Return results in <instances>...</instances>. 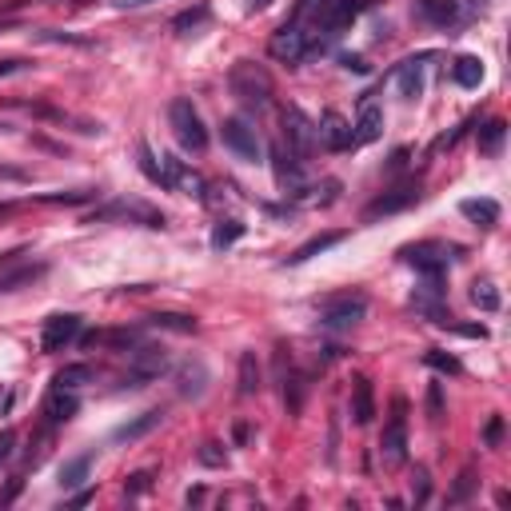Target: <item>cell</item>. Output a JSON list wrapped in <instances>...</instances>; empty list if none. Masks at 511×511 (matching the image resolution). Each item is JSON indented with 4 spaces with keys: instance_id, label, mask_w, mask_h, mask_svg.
I'll list each match as a JSON object with an SVG mask.
<instances>
[{
    "instance_id": "6da1fadb",
    "label": "cell",
    "mask_w": 511,
    "mask_h": 511,
    "mask_svg": "<svg viewBox=\"0 0 511 511\" xmlns=\"http://www.w3.org/2000/svg\"><path fill=\"white\" fill-rule=\"evenodd\" d=\"M228 88H232V96L240 100L244 108H268L272 105V76L264 72L260 64L252 61H240L232 68V76H228Z\"/></svg>"
},
{
    "instance_id": "7a4b0ae2",
    "label": "cell",
    "mask_w": 511,
    "mask_h": 511,
    "mask_svg": "<svg viewBox=\"0 0 511 511\" xmlns=\"http://www.w3.org/2000/svg\"><path fill=\"white\" fill-rule=\"evenodd\" d=\"M168 124H172V132H176V140H180L184 152L208 148V128H204L200 113H196V105L188 96H176L172 105H168Z\"/></svg>"
},
{
    "instance_id": "3957f363",
    "label": "cell",
    "mask_w": 511,
    "mask_h": 511,
    "mask_svg": "<svg viewBox=\"0 0 511 511\" xmlns=\"http://www.w3.org/2000/svg\"><path fill=\"white\" fill-rule=\"evenodd\" d=\"M168 368H172V356H168L164 348H160V344H140L132 356H128L124 383H128V388H148V383H156Z\"/></svg>"
},
{
    "instance_id": "277c9868",
    "label": "cell",
    "mask_w": 511,
    "mask_h": 511,
    "mask_svg": "<svg viewBox=\"0 0 511 511\" xmlns=\"http://www.w3.org/2000/svg\"><path fill=\"white\" fill-rule=\"evenodd\" d=\"M364 312H368V300H364L360 292H344V296H336V300H328L323 304V312H320V328L323 331H352L356 323L364 320Z\"/></svg>"
},
{
    "instance_id": "5b68a950",
    "label": "cell",
    "mask_w": 511,
    "mask_h": 511,
    "mask_svg": "<svg viewBox=\"0 0 511 511\" xmlns=\"http://www.w3.org/2000/svg\"><path fill=\"white\" fill-rule=\"evenodd\" d=\"M280 121H284V148L292 152L296 160H308L312 148H316V124H312L296 105H288L284 113H280Z\"/></svg>"
},
{
    "instance_id": "8992f818",
    "label": "cell",
    "mask_w": 511,
    "mask_h": 511,
    "mask_svg": "<svg viewBox=\"0 0 511 511\" xmlns=\"http://www.w3.org/2000/svg\"><path fill=\"white\" fill-rule=\"evenodd\" d=\"M268 53L276 56V61H284V64H300L304 56H312V53H316V48H312L308 32H304L300 24L284 21L276 32H272V40H268Z\"/></svg>"
},
{
    "instance_id": "52a82bcc",
    "label": "cell",
    "mask_w": 511,
    "mask_h": 511,
    "mask_svg": "<svg viewBox=\"0 0 511 511\" xmlns=\"http://www.w3.org/2000/svg\"><path fill=\"white\" fill-rule=\"evenodd\" d=\"M224 148L228 152H236L240 160H248V164H260L264 160V140H260V132L244 121V116H228L224 121Z\"/></svg>"
},
{
    "instance_id": "ba28073f",
    "label": "cell",
    "mask_w": 511,
    "mask_h": 511,
    "mask_svg": "<svg viewBox=\"0 0 511 511\" xmlns=\"http://www.w3.org/2000/svg\"><path fill=\"white\" fill-rule=\"evenodd\" d=\"M80 316L76 312H53V316L45 320V328H40V352H64L68 344H76L80 339Z\"/></svg>"
},
{
    "instance_id": "9c48e42d",
    "label": "cell",
    "mask_w": 511,
    "mask_h": 511,
    "mask_svg": "<svg viewBox=\"0 0 511 511\" xmlns=\"http://www.w3.org/2000/svg\"><path fill=\"white\" fill-rule=\"evenodd\" d=\"M404 399H396V415H391V423L383 428L380 436V459L388 472H396V467H404L407 459V428H404Z\"/></svg>"
},
{
    "instance_id": "30bf717a",
    "label": "cell",
    "mask_w": 511,
    "mask_h": 511,
    "mask_svg": "<svg viewBox=\"0 0 511 511\" xmlns=\"http://www.w3.org/2000/svg\"><path fill=\"white\" fill-rule=\"evenodd\" d=\"M415 21L451 32L467 21V4L464 0H415Z\"/></svg>"
},
{
    "instance_id": "8fae6325",
    "label": "cell",
    "mask_w": 511,
    "mask_h": 511,
    "mask_svg": "<svg viewBox=\"0 0 511 511\" xmlns=\"http://www.w3.org/2000/svg\"><path fill=\"white\" fill-rule=\"evenodd\" d=\"M45 272H48V264H32V260H24V252H8L0 260V292H16L24 284H37Z\"/></svg>"
},
{
    "instance_id": "7c38bea8",
    "label": "cell",
    "mask_w": 511,
    "mask_h": 511,
    "mask_svg": "<svg viewBox=\"0 0 511 511\" xmlns=\"http://www.w3.org/2000/svg\"><path fill=\"white\" fill-rule=\"evenodd\" d=\"M96 220H132V224H144V228H164V212L148 208V204H136V200H113L108 208L92 212L88 224Z\"/></svg>"
},
{
    "instance_id": "4fadbf2b",
    "label": "cell",
    "mask_w": 511,
    "mask_h": 511,
    "mask_svg": "<svg viewBox=\"0 0 511 511\" xmlns=\"http://www.w3.org/2000/svg\"><path fill=\"white\" fill-rule=\"evenodd\" d=\"M272 172H276V184L284 188V196H304V192H308V180H304V160H296L284 144L272 148Z\"/></svg>"
},
{
    "instance_id": "5bb4252c",
    "label": "cell",
    "mask_w": 511,
    "mask_h": 511,
    "mask_svg": "<svg viewBox=\"0 0 511 511\" xmlns=\"http://www.w3.org/2000/svg\"><path fill=\"white\" fill-rule=\"evenodd\" d=\"M399 260L412 264L420 276H444V272H448V248H444V244H431V240L399 248Z\"/></svg>"
},
{
    "instance_id": "9a60e30c",
    "label": "cell",
    "mask_w": 511,
    "mask_h": 511,
    "mask_svg": "<svg viewBox=\"0 0 511 511\" xmlns=\"http://www.w3.org/2000/svg\"><path fill=\"white\" fill-rule=\"evenodd\" d=\"M415 200H420V180H404V184H396L391 192L376 196V200L368 204V212H364V216H368V220H376V216H391V212L412 208Z\"/></svg>"
},
{
    "instance_id": "2e32d148",
    "label": "cell",
    "mask_w": 511,
    "mask_h": 511,
    "mask_svg": "<svg viewBox=\"0 0 511 511\" xmlns=\"http://www.w3.org/2000/svg\"><path fill=\"white\" fill-rule=\"evenodd\" d=\"M428 61H436V53H420V56H407L396 68V84H399V96L404 100H420L423 96V68Z\"/></svg>"
},
{
    "instance_id": "e0dca14e",
    "label": "cell",
    "mask_w": 511,
    "mask_h": 511,
    "mask_svg": "<svg viewBox=\"0 0 511 511\" xmlns=\"http://www.w3.org/2000/svg\"><path fill=\"white\" fill-rule=\"evenodd\" d=\"M316 140L323 144V148H331V152H348V148H356V140H352V124H348L339 113H331V108L320 116V124H316Z\"/></svg>"
},
{
    "instance_id": "ac0fdd59",
    "label": "cell",
    "mask_w": 511,
    "mask_h": 511,
    "mask_svg": "<svg viewBox=\"0 0 511 511\" xmlns=\"http://www.w3.org/2000/svg\"><path fill=\"white\" fill-rule=\"evenodd\" d=\"M380 132H383V108L376 105V96H364L360 116H356V124H352V140L372 144V140H380Z\"/></svg>"
},
{
    "instance_id": "d6986e66",
    "label": "cell",
    "mask_w": 511,
    "mask_h": 511,
    "mask_svg": "<svg viewBox=\"0 0 511 511\" xmlns=\"http://www.w3.org/2000/svg\"><path fill=\"white\" fill-rule=\"evenodd\" d=\"M160 420H164V412H160V407H152V412H140L136 420H128V423H121V428L113 431V444H136V440L152 436V431L160 428Z\"/></svg>"
},
{
    "instance_id": "ffe728a7",
    "label": "cell",
    "mask_w": 511,
    "mask_h": 511,
    "mask_svg": "<svg viewBox=\"0 0 511 511\" xmlns=\"http://www.w3.org/2000/svg\"><path fill=\"white\" fill-rule=\"evenodd\" d=\"M76 412H80V399H76V391H68V388H53V391H48V399H45L48 428H61V423H68Z\"/></svg>"
},
{
    "instance_id": "44dd1931",
    "label": "cell",
    "mask_w": 511,
    "mask_h": 511,
    "mask_svg": "<svg viewBox=\"0 0 511 511\" xmlns=\"http://www.w3.org/2000/svg\"><path fill=\"white\" fill-rule=\"evenodd\" d=\"M176 380H180V383H176V391H180L184 399H200L204 391H208V368H204L200 360H188V364H184Z\"/></svg>"
},
{
    "instance_id": "7402d4cb",
    "label": "cell",
    "mask_w": 511,
    "mask_h": 511,
    "mask_svg": "<svg viewBox=\"0 0 511 511\" xmlns=\"http://www.w3.org/2000/svg\"><path fill=\"white\" fill-rule=\"evenodd\" d=\"M376 415V396H372V380L368 376H356V388H352V420L360 423H372Z\"/></svg>"
},
{
    "instance_id": "603a6c76",
    "label": "cell",
    "mask_w": 511,
    "mask_h": 511,
    "mask_svg": "<svg viewBox=\"0 0 511 511\" xmlns=\"http://www.w3.org/2000/svg\"><path fill=\"white\" fill-rule=\"evenodd\" d=\"M88 475H92V456H72V459H64V464H61L56 483H61L64 491H76V488L88 483Z\"/></svg>"
},
{
    "instance_id": "cb8c5ba5",
    "label": "cell",
    "mask_w": 511,
    "mask_h": 511,
    "mask_svg": "<svg viewBox=\"0 0 511 511\" xmlns=\"http://www.w3.org/2000/svg\"><path fill=\"white\" fill-rule=\"evenodd\" d=\"M451 80H456L459 88H480L483 84V61L480 56H456V61H451Z\"/></svg>"
},
{
    "instance_id": "d4e9b609",
    "label": "cell",
    "mask_w": 511,
    "mask_h": 511,
    "mask_svg": "<svg viewBox=\"0 0 511 511\" xmlns=\"http://www.w3.org/2000/svg\"><path fill=\"white\" fill-rule=\"evenodd\" d=\"M339 240H344V232H323V236H312L308 244H300V248L288 256V264H308L312 256H323L328 248H336Z\"/></svg>"
},
{
    "instance_id": "484cf974",
    "label": "cell",
    "mask_w": 511,
    "mask_h": 511,
    "mask_svg": "<svg viewBox=\"0 0 511 511\" xmlns=\"http://www.w3.org/2000/svg\"><path fill=\"white\" fill-rule=\"evenodd\" d=\"M459 212L480 228H496L499 224V204L496 200H464L459 204Z\"/></svg>"
},
{
    "instance_id": "4316f807",
    "label": "cell",
    "mask_w": 511,
    "mask_h": 511,
    "mask_svg": "<svg viewBox=\"0 0 511 511\" xmlns=\"http://www.w3.org/2000/svg\"><path fill=\"white\" fill-rule=\"evenodd\" d=\"M136 152H140V172L148 176L152 184H160V188L168 192V176H164V152H160V156H156V152H152L148 144H140V148H136Z\"/></svg>"
},
{
    "instance_id": "83f0119b",
    "label": "cell",
    "mask_w": 511,
    "mask_h": 511,
    "mask_svg": "<svg viewBox=\"0 0 511 511\" xmlns=\"http://www.w3.org/2000/svg\"><path fill=\"white\" fill-rule=\"evenodd\" d=\"M280 372H284V368H280ZM304 391H308V380H304L300 372L288 368L284 372V404H288V412H292V415L304 407Z\"/></svg>"
},
{
    "instance_id": "f1b7e54d",
    "label": "cell",
    "mask_w": 511,
    "mask_h": 511,
    "mask_svg": "<svg viewBox=\"0 0 511 511\" xmlns=\"http://www.w3.org/2000/svg\"><path fill=\"white\" fill-rule=\"evenodd\" d=\"M472 304L480 312H499V304L504 300H499V288L491 284V280H475L472 284Z\"/></svg>"
},
{
    "instance_id": "f546056e",
    "label": "cell",
    "mask_w": 511,
    "mask_h": 511,
    "mask_svg": "<svg viewBox=\"0 0 511 511\" xmlns=\"http://www.w3.org/2000/svg\"><path fill=\"white\" fill-rule=\"evenodd\" d=\"M240 236H244V224H240V220H220V224L212 228V248H216V252H228L236 240H240Z\"/></svg>"
},
{
    "instance_id": "4dcf8cb0",
    "label": "cell",
    "mask_w": 511,
    "mask_h": 511,
    "mask_svg": "<svg viewBox=\"0 0 511 511\" xmlns=\"http://www.w3.org/2000/svg\"><path fill=\"white\" fill-rule=\"evenodd\" d=\"M260 391V360L256 352H244L240 356V396H256Z\"/></svg>"
},
{
    "instance_id": "1f68e13d",
    "label": "cell",
    "mask_w": 511,
    "mask_h": 511,
    "mask_svg": "<svg viewBox=\"0 0 511 511\" xmlns=\"http://www.w3.org/2000/svg\"><path fill=\"white\" fill-rule=\"evenodd\" d=\"M92 380V372L84 368V364H68V368L56 372V380H53V388H68V391H76V388H84V383Z\"/></svg>"
},
{
    "instance_id": "d6a6232c",
    "label": "cell",
    "mask_w": 511,
    "mask_h": 511,
    "mask_svg": "<svg viewBox=\"0 0 511 511\" xmlns=\"http://www.w3.org/2000/svg\"><path fill=\"white\" fill-rule=\"evenodd\" d=\"M152 328H168V331H196V316H176V312H156V316H148Z\"/></svg>"
},
{
    "instance_id": "836d02e7",
    "label": "cell",
    "mask_w": 511,
    "mask_h": 511,
    "mask_svg": "<svg viewBox=\"0 0 511 511\" xmlns=\"http://www.w3.org/2000/svg\"><path fill=\"white\" fill-rule=\"evenodd\" d=\"M423 364H428V368H436L440 376H459V372H464V364H459L451 352H440V348H431V352L423 356Z\"/></svg>"
},
{
    "instance_id": "e575fe53",
    "label": "cell",
    "mask_w": 511,
    "mask_h": 511,
    "mask_svg": "<svg viewBox=\"0 0 511 511\" xmlns=\"http://www.w3.org/2000/svg\"><path fill=\"white\" fill-rule=\"evenodd\" d=\"M504 136H507V124H504V121H488V124L480 128V148H483V152H499Z\"/></svg>"
},
{
    "instance_id": "d590c367",
    "label": "cell",
    "mask_w": 511,
    "mask_h": 511,
    "mask_svg": "<svg viewBox=\"0 0 511 511\" xmlns=\"http://www.w3.org/2000/svg\"><path fill=\"white\" fill-rule=\"evenodd\" d=\"M472 491H475V472H472V467H464V472H459V480H456V488L448 491V504H464Z\"/></svg>"
},
{
    "instance_id": "8d00e7d4",
    "label": "cell",
    "mask_w": 511,
    "mask_h": 511,
    "mask_svg": "<svg viewBox=\"0 0 511 511\" xmlns=\"http://www.w3.org/2000/svg\"><path fill=\"white\" fill-rule=\"evenodd\" d=\"M428 496H431V475H428V467H415V475H412V499H415V507L428 504Z\"/></svg>"
},
{
    "instance_id": "74e56055",
    "label": "cell",
    "mask_w": 511,
    "mask_h": 511,
    "mask_svg": "<svg viewBox=\"0 0 511 511\" xmlns=\"http://www.w3.org/2000/svg\"><path fill=\"white\" fill-rule=\"evenodd\" d=\"M92 188H80V192H53V196H37L40 204H84V200H92Z\"/></svg>"
},
{
    "instance_id": "f35d334b",
    "label": "cell",
    "mask_w": 511,
    "mask_h": 511,
    "mask_svg": "<svg viewBox=\"0 0 511 511\" xmlns=\"http://www.w3.org/2000/svg\"><path fill=\"white\" fill-rule=\"evenodd\" d=\"M196 459H200L204 467H224L228 464V456H224V448H220V444H200Z\"/></svg>"
},
{
    "instance_id": "ab89813d",
    "label": "cell",
    "mask_w": 511,
    "mask_h": 511,
    "mask_svg": "<svg viewBox=\"0 0 511 511\" xmlns=\"http://www.w3.org/2000/svg\"><path fill=\"white\" fill-rule=\"evenodd\" d=\"M200 21H208V8H192V13H184V16H176V32H180V37H188V29H196V24Z\"/></svg>"
},
{
    "instance_id": "60d3db41",
    "label": "cell",
    "mask_w": 511,
    "mask_h": 511,
    "mask_svg": "<svg viewBox=\"0 0 511 511\" xmlns=\"http://www.w3.org/2000/svg\"><path fill=\"white\" fill-rule=\"evenodd\" d=\"M428 420L431 423L444 420V391H440V383H431L428 388Z\"/></svg>"
},
{
    "instance_id": "b9f144b4",
    "label": "cell",
    "mask_w": 511,
    "mask_h": 511,
    "mask_svg": "<svg viewBox=\"0 0 511 511\" xmlns=\"http://www.w3.org/2000/svg\"><path fill=\"white\" fill-rule=\"evenodd\" d=\"M499 440H504V420H499V415H491L488 428H483V444H488V448H499Z\"/></svg>"
},
{
    "instance_id": "7bdbcfd3",
    "label": "cell",
    "mask_w": 511,
    "mask_h": 511,
    "mask_svg": "<svg viewBox=\"0 0 511 511\" xmlns=\"http://www.w3.org/2000/svg\"><path fill=\"white\" fill-rule=\"evenodd\" d=\"M40 40H53V45H88V40H80V37H68V32H56V29H45V32H37Z\"/></svg>"
},
{
    "instance_id": "ee69618b",
    "label": "cell",
    "mask_w": 511,
    "mask_h": 511,
    "mask_svg": "<svg viewBox=\"0 0 511 511\" xmlns=\"http://www.w3.org/2000/svg\"><path fill=\"white\" fill-rule=\"evenodd\" d=\"M148 483H152V472H136V475H128V496H140V491H148Z\"/></svg>"
},
{
    "instance_id": "f6af8a7d",
    "label": "cell",
    "mask_w": 511,
    "mask_h": 511,
    "mask_svg": "<svg viewBox=\"0 0 511 511\" xmlns=\"http://www.w3.org/2000/svg\"><path fill=\"white\" fill-rule=\"evenodd\" d=\"M13 451H16V431H0V464H8L13 459Z\"/></svg>"
},
{
    "instance_id": "bcb514c9",
    "label": "cell",
    "mask_w": 511,
    "mask_h": 511,
    "mask_svg": "<svg viewBox=\"0 0 511 511\" xmlns=\"http://www.w3.org/2000/svg\"><path fill=\"white\" fill-rule=\"evenodd\" d=\"M32 61H24V56H4V61H0V76H13V72H24V68H29Z\"/></svg>"
},
{
    "instance_id": "7dc6e473",
    "label": "cell",
    "mask_w": 511,
    "mask_h": 511,
    "mask_svg": "<svg viewBox=\"0 0 511 511\" xmlns=\"http://www.w3.org/2000/svg\"><path fill=\"white\" fill-rule=\"evenodd\" d=\"M0 180H29V172H24V168H16V164H0Z\"/></svg>"
},
{
    "instance_id": "c3c4849f",
    "label": "cell",
    "mask_w": 511,
    "mask_h": 511,
    "mask_svg": "<svg viewBox=\"0 0 511 511\" xmlns=\"http://www.w3.org/2000/svg\"><path fill=\"white\" fill-rule=\"evenodd\" d=\"M344 68H348V72H368V61H364V56H344Z\"/></svg>"
},
{
    "instance_id": "681fc988",
    "label": "cell",
    "mask_w": 511,
    "mask_h": 511,
    "mask_svg": "<svg viewBox=\"0 0 511 511\" xmlns=\"http://www.w3.org/2000/svg\"><path fill=\"white\" fill-rule=\"evenodd\" d=\"M156 4V0H113V8H148Z\"/></svg>"
},
{
    "instance_id": "f907efd6",
    "label": "cell",
    "mask_w": 511,
    "mask_h": 511,
    "mask_svg": "<svg viewBox=\"0 0 511 511\" xmlns=\"http://www.w3.org/2000/svg\"><path fill=\"white\" fill-rule=\"evenodd\" d=\"M88 499H92L88 491H76V496H72V507H84V504H88Z\"/></svg>"
},
{
    "instance_id": "816d5d0a",
    "label": "cell",
    "mask_w": 511,
    "mask_h": 511,
    "mask_svg": "<svg viewBox=\"0 0 511 511\" xmlns=\"http://www.w3.org/2000/svg\"><path fill=\"white\" fill-rule=\"evenodd\" d=\"M260 8H268V0H248V13H260Z\"/></svg>"
},
{
    "instance_id": "f5cc1de1",
    "label": "cell",
    "mask_w": 511,
    "mask_h": 511,
    "mask_svg": "<svg viewBox=\"0 0 511 511\" xmlns=\"http://www.w3.org/2000/svg\"><path fill=\"white\" fill-rule=\"evenodd\" d=\"M16 208V204H0V216H8V212H13Z\"/></svg>"
},
{
    "instance_id": "db71d44e",
    "label": "cell",
    "mask_w": 511,
    "mask_h": 511,
    "mask_svg": "<svg viewBox=\"0 0 511 511\" xmlns=\"http://www.w3.org/2000/svg\"><path fill=\"white\" fill-rule=\"evenodd\" d=\"M0 132H8V124H4V121H0Z\"/></svg>"
}]
</instances>
